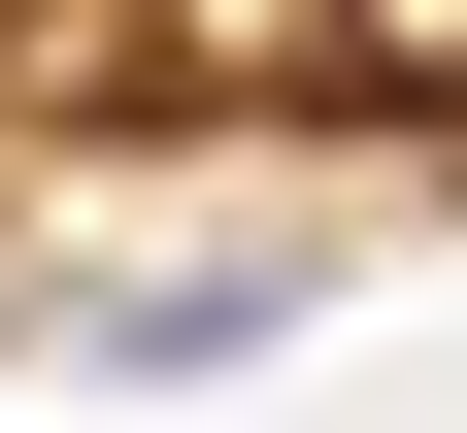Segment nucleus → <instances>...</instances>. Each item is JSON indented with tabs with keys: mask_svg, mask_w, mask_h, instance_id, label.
Listing matches in <instances>:
<instances>
[{
	"mask_svg": "<svg viewBox=\"0 0 467 433\" xmlns=\"http://www.w3.org/2000/svg\"><path fill=\"white\" fill-rule=\"evenodd\" d=\"M301 100H467V0H334V67Z\"/></svg>",
	"mask_w": 467,
	"mask_h": 433,
	"instance_id": "nucleus-1",
	"label": "nucleus"
}]
</instances>
